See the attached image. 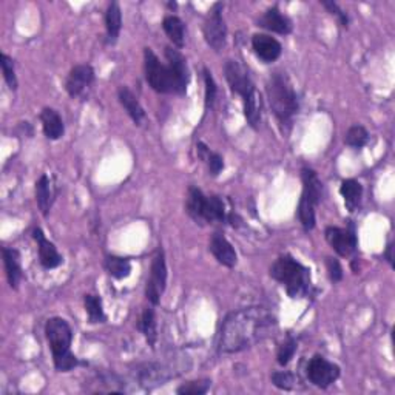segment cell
Here are the masks:
<instances>
[{
	"instance_id": "3",
	"label": "cell",
	"mask_w": 395,
	"mask_h": 395,
	"mask_svg": "<svg viewBox=\"0 0 395 395\" xmlns=\"http://www.w3.org/2000/svg\"><path fill=\"white\" fill-rule=\"evenodd\" d=\"M266 93L270 108H272L280 127L283 130L290 128L298 113L299 102L298 94L286 73L275 71L274 75H270L266 84Z\"/></svg>"
},
{
	"instance_id": "26",
	"label": "cell",
	"mask_w": 395,
	"mask_h": 395,
	"mask_svg": "<svg viewBox=\"0 0 395 395\" xmlns=\"http://www.w3.org/2000/svg\"><path fill=\"white\" fill-rule=\"evenodd\" d=\"M137 329L142 332V335L147 340L149 346L155 349L158 343V326H156V315L151 307L144 309L141 318H139Z\"/></svg>"
},
{
	"instance_id": "17",
	"label": "cell",
	"mask_w": 395,
	"mask_h": 395,
	"mask_svg": "<svg viewBox=\"0 0 395 395\" xmlns=\"http://www.w3.org/2000/svg\"><path fill=\"white\" fill-rule=\"evenodd\" d=\"M209 248L219 264L225 267H235L238 262V255L233 246L229 243V239L225 238L221 233H214V237L210 239Z\"/></svg>"
},
{
	"instance_id": "39",
	"label": "cell",
	"mask_w": 395,
	"mask_h": 395,
	"mask_svg": "<svg viewBox=\"0 0 395 395\" xmlns=\"http://www.w3.org/2000/svg\"><path fill=\"white\" fill-rule=\"evenodd\" d=\"M326 267H327V275L331 278L332 283H340L343 280V267L340 261L332 257L326 258Z\"/></svg>"
},
{
	"instance_id": "25",
	"label": "cell",
	"mask_w": 395,
	"mask_h": 395,
	"mask_svg": "<svg viewBox=\"0 0 395 395\" xmlns=\"http://www.w3.org/2000/svg\"><path fill=\"white\" fill-rule=\"evenodd\" d=\"M163 28L167 34V38L173 42L177 48H182L186 45V25L178 16H165L163 22Z\"/></svg>"
},
{
	"instance_id": "29",
	"label": "cell",
	"mask_w": 395,
	"mask_h": 395,
	"mask_svg": "<svg viewBox=\"0 0 395 395\" xmlns=\"http://www.w3.org/2000/svg\"><path fill=\"white\" fill-rule=\"evenodd\" d=\"M104 266L108 275L116 278V280H124V278H127L131 272L130 260L122 257H114V255H110V257L105 258Z\"/></svg>"
},
{
	"instance_id": "19",
	"label": "cell",
	"mask_w": 395,
	"mask_h": 395,
	"mask_svg": "<svg viewBox=\"0 0 395 395\" xmlns=\"http://www.w3.org/2000/svg\"><path fill=\"white\" fill-rule=\"evenodd\" d=\"M56 195L57 187L53 178L48 177V174H42L38 182H36V201H38V206L43 216H47L51 207H53Z\"/></svg>"
},
{
	"instance_id": "15",
	"label": "cell",
	"mask_w": 395,
	"mask_h": 395,
	"mask_svg": "<svg viewBox=\"0 0 395 395\" xmlns=\"http://www.w3.org/2000/svg\"><path fill=\"white\" fill-rule=\"evenodd\" d=\"M33 238H34L36 243H38V252H39L40 264L45 269H48V270L59 267L64 262L62 255L57 252L56 246L51 243L50 239H47L45 233L42 232V229L36 228L33 230Z\"/></svg>"
},
{
	"instance_id": "10",
	"label": "cell",
	"mask_w": 395,
	"mask_h": 395,
	"mask_svg": "<svg viewBox=\"0 0 395 395\" xmlns=\"http://www.w3.org/2000/svg\"><path fill=\"white\" fill-rule=\"evenodd\" d=\"M167 286V262L165 253L163 248H158V252L151 261L150 278L145 288V297L153 306H158Z\"/></svg>"
},
{
	"instance_id": "6",
	"label": "cell",
	"mask_w": 395,
	"mask_h": 395,
	"mask_svg": "<svg viewBox=\"0 0 395 395\" xmlns=\"http://www.w3.org/2000/svg\"><path fill=\"white\" fill-rule=\"evenodd\" d=\"M186 210L188 216L198 224H215L225 223L229 219L225 204L216 195L207 196L198 187H190L187 192Z\"/></svg>"
},
{
	"instance_id": "7",
	"label": "cell",
	"mask_w": 395,
	"mask_h": 395,
	"mask_svg": "<svg viewBox=\"0 0 395 395\" xmlns=\"http://www.w3.org/2000/svg\"><path fill=\"white\" fill-rule=\"evenodd\" d=\"M303 193L298 204V218L306 232H311L315 228V209L323 196V184L318 174L312 168H303Z\"/></svg>"
},
{
	"instance_id": "12",
	"label": "cell",
	"mask_w": 395,
	"mask_h": 395,
	"mask_svg": "<svg viewBox=\"0 0 395 395\" xmlns=\"http://www.w3.org/2000/svg\"><path fill=\"white\" fill-rule=\"evenodd\" d=\"M94 70L91 65H76L73 67L65 82V90L71 98H80L91 89L94 84Z\"/></svg>"
},
{
	"instance_id": "35",
	"label": "cell",
	"mask_w": 395,
	"mask_h": 395,
	"mask_svg": "<svg viewBox=\"0 0 395 395\" xmlns=\"http://www.w3.org/2000/svg\"><path fill=\"white\" fill-rule=\"evenodd\" d=\"M210 380H196V382H188L179 386L177 392L179 395H202L210 389Z\"/></svg>"
},
{
	"instance_id": "37",
	"label": "cell",
	"mask_w": 395,
	"mask_h": 395,
	"mask_svg": "<svg viewBox=\"0 0 395 395\" xmlns=\"http://www.w3.org/2000/svg\"><path fill=\"white\" fill-rule=\"evenodd\" d=\"M204 85H206V108H211L215 104L216 99V84L215 79L211 76V73L209 71V68H204Z\"/></svg>"
},
{
	"instance_id": "14",
	"label": "cell",
	"mask_w": 395,
	"mask_h": 395,
	"mask_svg": "<svg viewBox=\"0 0 395 395\" xmlns=\"http://www.w3.org/2000/svg\"><path fill=\"white\" fill-rule=\"evenodd\" d=\"M224 73L225 79L230 85V90L238 94V96L244 98L248 91H252L255 89V84L248 75L247 68L244 65H241L237 61H228V64L224 65Z\"/></svg>"
},
{
	"instance_id": "2",
	"label": "cell",
	"mask_w": 395,
	"mask_h": 395,
	"mask_svg": "<svg viewBox=\"0 0 395 395\" xmlns=\"http://www.w3.org/2000/svg\"><path fill=\"white\" fill-rule=\"evenodd\" d=\"M165 59L167 64H163L151 48L144 50L145 79L149 85L163 94H186L190 79L186 57L178 50L167 47Z\"/></svg>"
},
{
	"instance_id": "11",
	"label": "cell",
	"mask_w": 395,
	"mask_h": 395,
	"mask_svg": "<svg viewBox=\"0 0 395 395\" xmlns=\"http://www.w3.org/2000/svg\"><path fill=\"white\" fill-rule=\"evenodd\" d=\"M306 372H307V378H309V382L313 386L326 389V387L334 385L336 380H338L340 366L326 360L325 357L315 355L313 358H311Z\"/></svg>"
},
{
	"instance_id": "38",
	"label": "cell",
	"mask_w": 395,
	"mask_h": 395,
	"mask_svg": "<svg viewBox=\"0 0 395 395\" xmlns=\"http://www.w3.org/2000/svg\"><path fill=\"white\" fill-rule=\"evenodd\" d=\"M321 5L325 6V8L332 14V16H335L336 19H338V22H340V25L341 27H348L349 25V16H348V13L341 8V6L336 3V2H327V0H323V2H321Z\"/></svg>"
},
{
	"instance_id": "5",
	"label": "cell",
	"mask_w": 395,
	"mask_h": 395,
	"mask_svg": "<svg viewBox=\"0 0 395 395\" xmlns=\"http://www.w3.org/2000/svg\"><path fill=\"white\" fill-rule=\"evenodd\" d=\"M45 335L53 354L54 368L59 372H70L79 366L77 357L71 352L73 329L67 320L50 318L45 325Z\"/></svg>"
},
{
	"instance_id": "27",
	"label": "cell",
	"mask_w": 395,
	"mask_h": 395,
	"mask_svg": "<svg viewBox=\"0 0 395 395\" xmlns=\"http://www.w3.org/2000/svg\"><path fill=\"white\" fill-rule=\"evenodd\" d=\"M340 193L345 200V204L349 211H355L360 206L363 196V186L355 179H345L340 186Z\"/></svg>"
},
{
	"instance_id": "32",
	"label": "cell",
	"mask_w": 395,
	"mask_h": 395,
	"mask_svg": "<svg viewBox=\"0 0 395 395\" xmlns=\"http://www.w3.org/2000/svg\"><path fill=\"white\" fill-rule=\"evenodd\" d=\"M369 142V131L363 126H354L348 130L345 136V144L350 149L360 150Z\"/></svg>"
},
{
	"instance_id": "8",
	"label": "cell",
	"mask_w": 395,
	"mask_h": 395,
	"mask_svg": "<svg viewBox=\"0 0 395 395\" xmlns=\"http://www.w3.org/2000/svg\"><path fill=\"white\" fill-rule=\"evenodd\" d=\"M190 364H184L181 360L173 362H151V363H142L136 366L135 378L136 382L145 389H153V387L165 385L168 380L178 377L182 372H187Z\"/></svg>"
},
{
	"instance_id": "24",
	"label": "cell",
	"mask_w": 395,
	"mask_h": 395,
	"mask_svg": "<svg viewBox=\"0 0 395 395\" xmlns=\"http://www.w3.org/2000/svg\"><path fill=\"white\" fill-rule=\"evenodd\" d=\"M105 30H107V43L114 45L119 39L122 30V11L118 2H112L108 5L105 13Z\"/></svg>"
},
{
	"instance_id": "18",
	"label": "cell",
	"mask_w": 395,
	"mask_h": 395,
	"mask_svg": "<svg viewBox=\"0 0 395 395\" xmlns=\"http://www.w3.org/2000/svg\"><path fill=\"white\" fill-rule=\"evenodd\" d=\"M258 27L264 28L267 31H272L276 34H290L292 33V22L288 16L280 11L278 6L269 8L262 16L258 19Z\"/></svg>"
},
{
	"instance_id": "31",
	"label": "cell",
	"mask_w": 395,
	"mask_h": 395,
	"mask_svg": "<svg viewBox=\"0 0 395 395\" xmlns=\"http://www.w3.org/2000/svg\"><path fill=\"white\" fill-rule=\"evenodd\" d=\"M85 304V312L89 315V321L91 325L96 323H104L107 320L105 312H104V304H102V299L98 295H85L84 298Z\"/></svg>"
},
{
	"instance_id": "16",
	"label": "cell",
	"mask_w": 395,
	"mask_h": 395,
	"mask_svg": "<svg viewBox=\"0 0 395 395\" xmlns=\"http://www.w3.org/2000/svg\"><path fill=\"white\" fill-rule=\"evenodd\" d=\"M252 48L258 59H261L264 64L275 62L283 53V47L280 42L272 38V36L261 34V33L253 34Z\"/></svg>"
},
{
	"instance_id": "9",
	"label": "cell",
	"mask_w": 395,
	"mask_h": 395,
	"mask_svg": "<svg viewBox=\"0 0 395 395\" xmlns=\"http://www.w3.org/2000/svg\"><path fill=\"white\" fill-rule=\"evenodd\" d=\"M223 8L224 5L219 2L211 6L202 27L204 39H206L207 45L215 51H221L228 43V27H225L223 17Z\"/></svg>"
},
{
	"instance_id": "33",
	"label": "cell",
	"mask_w": 395,
	"mask_h": 395,
	"mask_svg": "<svg viewBox=\"0 0 395 395\" xmlns=\"http://www.w3.org/2000/svg\"><path fill=\"white\" fill-rule=\"evenodd\" d=\"M297 348H298V343H297L295 338H292V336H289L286 341H283L280 348H278V352H276L278 364L288 366L292 362V358H294V355L297 352Z\"/></svg>"
},
{
	"instance_id": "22",
	"label": "cell",
	"mask_w": 395,
	"mask_h": 395,
	"mask_svg": "<svg viewBox=\"0 0 395 395\" xmlns=\"http://www.w3.org/2000/svg\"><path fill=\"white\" fill-rule=\"evenodd\" d=\"M243 105L247 124L252 128H258L262 119V99L260 91L257 89L248 91L243 98Z\"/></svg>"
},
{
	"instance_id": "34",
	"label": "cell",
	"mask_w": 395,
	"mask_h": 395,
	"mask_svg": "<svg viewBox=\"0 0 395 395\" xmlns=\"http://www.w3.org/2000/svg\"><path fill=\"white\" fill-rule=\"evenodd\" d=\"M0 67H2L5 82L8 84L11 90H16L17 89L16 70H14V61L11 59L8 54H5V53L0 54Z\"/></svg>"
},
{
	"instance_id": "28",
	"label": "cell",
	"mask_w": 395,
	"mask_h": 395,
	"mask_svg": "<svg viewBox=\"0 0 395 395\" xmlns=\"http://www.w3.org/2000/svg\"><path fill=\"white\" fill-rule=\"evenodd\" d=\"M96 387L91 389L90 392H126V383L122 380L114 375V374H98L94 378V383Z\"/></svg>"
},
{
	"instance_id": "36",
	"label": "cell",
	"mask_w": 395,
	"mask_h": 395,
	"mask_svg": "<svg viewBox=\"0 0 395 395\" xmlns=\"http://www.w3.org/2000/svg\"><path fill=\"white\" fill-rule=\"evenodd\" d=\"M297 382H298V378L292 374V372H288V371L274 372L272 374V383L278 387V389L292 391L295 387Z\"/></svg>"
},
{
	"instance_id": "13",
	"label": "cell",
	"mask_w": 395,
	"mask_h": 395,
	"mask_svg": "<svg viewBox=\"0 0 395 395\" xmlns=\"http://www.w3.org/2000/svg\"><path fill=\"white\" fill-rule=\"evenodd\" d=\"M325 237L327 239V243L331 244V247L340 255V257H350V255L357 251L358 239L354 228L341 229L331 225V228L326 229Z\"/></svg>"
},
{
	"instance_id": "30",
	"label": "cell",
	"mask_w": 395,
	"mask_h": 395,
	"mask_svg": "<svg viewBox=\"0 0 395 395\" xmlns=\"http://www.w3.org/2000/svg\"><path fill=\"white\" fill-rule=\"evenodd\" d=\"M198 156H200L204 163L207 164L211 177H218V174L223 172V168H224L223 156L218 155V153L215 151H211L206 144H202V142L198 144Z\"/></svg>"
},
{
	"instance_id": "40",
	"label": "cell",
	"mask_w": 395,
	"mask_h": 395,
	"mask_svg": "<svg viewBox=\"0 0 395 395\" xmlns=\"http://www.w3.org/2000/svg\"><path fill=\"white\" fill-rule=\"evenodd\" d=\"M392 248H394V246L392 244H387V247H386V260H387V262H389V264L394 267V257H392Z\"/></svg>"
},
{
	"instance_id": "1",
	"label": "cell",
	"mask_w": 395,
	"mask_h": 395,
	"mask_svg": "<svg viewBox=\"0 0 395 395\" xmlns=\"http://www.w3.org/2000/svg\"><path fill=\"white\" fill-rule=\"evenodd\" d=\"M275 313L262 306H248L230 312L219 331L218 348L223 354H237L264 341L276 331Z\"/></svg>"
},
{
	"instance_id": "4",
	"label": "cell",
	"mask_w": 395,
	"mask_h": 395,
	"mask_svg": "<svg viewBox=\"0 0 395 395\" xmlns=\"http://www.w3.org/2000/svg\"><path fill=\"white\" fill-rule=\"evenodd\" d=\"M270 276L286 289L292 299L311 295V270L297 261L292 255H281L270 267Z\"/></svg>"
},
{
	"instance_id": "23",
	"label": "cell",
	"mask_w": 395,
	"mask_h": 395,
	"mask_svg": "<svg viewBox=\"0 0 395 395\" xmlns=\"http://www.w3.org/2000/svg\"><path fill=\"white\" fill-rule=\"evenodd\" d=\"M3 264H5V272L6 278L11 289H17L19 283L22 280V264H20V253L17 248L13 247H5L3 251Z\"/></svg>"
},
{
	"instance_id": "20",
	"label": "cell",
	"mask_w": 395,
	"mask_h": 395,
	"mask_svg": "<svg viewBox=\"0 0 395 395\" xmlns=\"http://www.w3.org/2000/svg\"><path fill=\"white\" fill-rule=\"evenodd\" d=\"M40 122H42V128H43V133L51 141H57V139H61L65 133V126H64V121L61 118V114L56 112L54 108H43L42 113H40Z\"/></svg>"
},
{
	"instance_id": "21",
	"label": "cell",
	"mask_w": 395,
	"mask_h": 395,
	"mask_svg": "<svg viewBox=\"0 0 395 395\" xmlns=\"http://www.w3.org/2000/svg\"><path fill=\"white\" fill-rule=\"evenodd\" d=\"M118 98H119L121 105L124 107V110H126L131 121H133L136 126H142V124L145 122V112H144L142 105L139 104V100L133 94V91H131L128 87L122 85L118 90Z\"/></svg>"
}]
</instances>
